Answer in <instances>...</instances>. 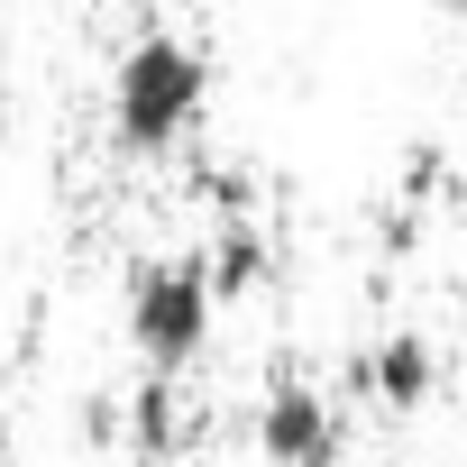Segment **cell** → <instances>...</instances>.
Segmentation results:
<instances>
[{
    "label": "cell",
    "instance_id": "obj_1",
    "mask_svg": "<svg viewBox=\"0 0 467 467\" xmlns=\"http://www.w3.org/2000/svg\"><path fill=\"white\" fill-rule=\"evenodd\" d=\"M211 110V56L192 37H165L147 28L119 65H110V129L138 147V156H165L174 138H192Z\"/></svg>",
    "mask_w": 467,
    "mask_h": 467
},
{
    "label": "cell",
    "instance_id": "obj_2",
    "mask_svg": "<svg viewBox=\"0 0 467 467\" xmlns=\"http://www.w3.org/2000/svg\"><path fill=\"white\" fill-rule=\"evenodd\" d=\"M211 321H220V303H211L202 248L147 257V266L129 275V294H119V330H129V348L147 358V376H192V358L211 348Z\"/></svg>",
    "mask_w": 467,
    "mask_h": 467
},
{
    "label": "cell",
    "instance_id": "obj_3",
    "mask_svg": "<svg viewBox=\"0 0 467 467\" xmlns=\"http://www.w3.org/2000/svg\"><path fill=\"white\" fill-rule=\"evenodd\" d=\"M257 458L266 467H339L348 458V412L312 376H275L257 394Z\"/></svg>",
    "mask_w": 467,
    "mask_h": 467
},
{
    "label": "cell",
    "instance_id": "obj_4",
    "mask_svg": "<svg viewBox=\"0 0 467 467\" xmlns=\"http://www.w3.org/2000/svg\"><path fill=\"white\" fill-rule=\"evenodd\" d=\"M119 431H129V449H138L147 467H165V458H183V449L202 440V403H192L183 376H147V385H129Z\"/></svg>",
    "mask_w": 467,
    "mask_h": 467
},
{
    "label": "cell",
    "instance_id": "obj_5",
    "mask_svg": "<svg viewBox=\"0 0 467 467\" xmlns=\"http://www.w3.org/2000/svg\"><path fill=\"white\" fill-rule=\"evenodd\" d=\"M358 385H367L385 412H421V403L440 394V348H431L421 330H394V339H376V348L358 358Z\"/></svg>",
    "mask_w": 467,
    "mask_h": 467
},
{
    "label": "cell",
    "instance_id": "obj_6",
    "mask_svg": "<svg viewBox=\"0 0 467 467\" xmlns=\"http://www.w3.org/2000/svg\"><path fill=\"white\" fill-rule=\"evenodd\" d=\"M202 275H211V303H257L275 285V248H266V229L257 220H229L220 229V248H202Z\"/></svg>",
    "mask_w": 467,
    "mask_h": 467
},
{
    "label": "cell",
    "instance_id": "obj_7",
    "mask_svg": "<svg viewBox=\"0 0 467 467\" xmlns=\"http://www.w3.org/2000/svg\"><path fill=\"white\" fill-rule=\"evenodd\" d=\"M403 248H421V211H394L385 220V257H403Z\"/></svg>",
    "mask_w": 467,
    "mask_h": 467
},
{
    "label": "cell",
    "instance_id": "obj_8",
    "mask_svg": "<svg viewBox=\"0 0 467 467\" xmlns=\"http://www.w3.org/2000/svg\"><path fill=\"white\" fill-rule=\"evenodd\" d=\"M458 110H467V83H458Z\"/></svg>",
    "mask_w": 467,
    "mask_h": 467
},
{
    "label": "cell",
    "instance_id": "obj_9",
    "mask_svg": "<svg viewBox=\"0 0 467 467\" xmlns=\"http://www.w3.org/2000/svg\"><path fill=\"white\" fill-rule=\"evenodd\" d=\"M458 10H467V0H458Z\"/></svg>",
    "mask_w": 467,
    "mask_h": 467
}]
</instances>
